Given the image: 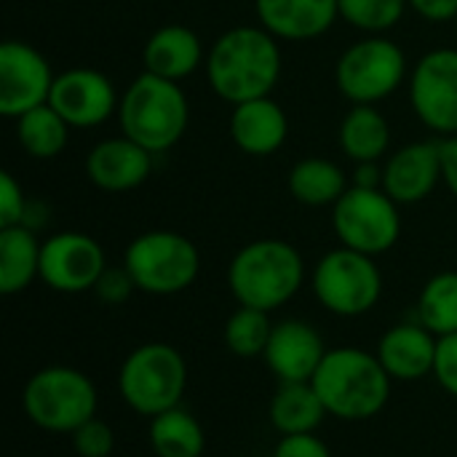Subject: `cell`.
Instances as JSON below:
<instances>
[{
  "instance_id": "cell-1",
  "label": "cell",
  "mask_w": 457,
  "mask_h": 457,
  "mask_svg": "<svg viewBox=\"0 0 457 457\" xmlns=\"http://www.w3.org/2000/svg\"><path fill=\"white\" fill-rule=\"evenodd\" d=\"M281 46L260 24H238L225 29L206 54V80L212 91L228 102L241 104L270 96L281 80Z\"/></svg>"
},
{
  "instance_id": "cell-2",
  "label": "cell",
  "mask_w": 457,
  "mask_h": 457,
  "mask_svg": "<svg viewBox=\"0 0 457 457\" xmlns=\"http://www.w3.org/2000/svg\"><path fill=\"white\" fill-rule=\"evenodd\" d=\"M311 383L327 415L345 423L378 418L386 410L394 386L378 353L356 345L329 348Z\"/></svg>"
},
{
  "instance_id": "cell-3",
  "label": "cell",
  "mask_w": 457,
  "mask_h": 457,
  "mask_svg": "<svg viewBox=\"0 0 457 457\" xmlns=\"http://www.w3.org/2000/svg\"><path fill=\"white\" fill-rule=\"evenodd\" d=\"M308 278L300 249L281 238H257L241 246L228 265V289L238 305L273 313L289 305Z\"/></svg>"
},
{
  "instance_id": "cell-4",
  "label": "cell",
  "mask_w": 457,
  "mask_h": 457,
  "mask_svg": "<svg viewBox=\"0 0 457 457\" xmlns=\"http://www.w3.org/2000/svg\"><path fill=\"white\" fill-rule=\"evenodd\" d=\"M115 118L123 137L158 155L171 150L185 137L190 123V102L177 80L142 72L120 94Z\"/></svg>"
},
{
  "instance_id": "cell-5",
  "label": "cell",
  "mask_w": 457,
  "mask_h": 457,
  "mask_svg": "<svg viewBox=\"0 0 457 457\" xmlns=\"http://www.w3.org/2000/svg\"><path fill=\"white\" fill-rule=\"evenodd\" d=\"M187 391V361L169 343L137 345L118 370L120 402L142 418H155L182 404Z\"/></svg>"
},
{
  "instance_id": "cell-6",
  "label": "cell",
  "mask_w": 457,
  "mask_h": 457,
  "mask_svg": "<svg viewBox=\"0 0 457 457\" xmlns=\"http://www.w3.org/2000/svg\"><path fill=\"white\" fill-rule=\"evenodd\" d=\"M21 407L32 426L48 434H75L83 423L96 418L99 394L94 380L64 364L37 370L24 391Z\"/></svg>"
},
{
  "instance_id": "cell-7",
  "label": "cell",
  "mask_w": 457,
  "mask_h": 457,
  "mask_svg": "<svg viewBox=\"0 0 457 457\" xmlns=\"http://www.w3.org/2000/svg\"><path fill=\"white\" fill-rule=\"evenodd\" d=\"M123 268L134 278L137 292L171 297L182 295L198 281L201 252L177 230H147L126 246Z\"/></svg>"
},
{
  "instance_id": "cell-8",
  "label": "cell",
  "mask_w": 457,
  "mask_h": 457,
  "mask_svg": "<svg viewBox=\"0 0 457 457\" xmlns=\"http://www.w3.org/2000/svg\"><path fill=\"white\" fill-rule=\"evenodd\" d=\"M311 292L316 303L332 316L359 319L380 303L383 270L375 257L337 246L313 265Z\"/></svg>"
},
{
  "instance_id": "cell-9",
  "label": "cell",
  "mask_w": 457,
  "mask_h": 457,
  "mask_svg": "<svg viewBox=\"0 0 457 457\" xmlns=\"http://www.w3.org/2000/svg\"><path fill=\"white\" fill-rule=\"evenodd\" d=\"M410 80L407 54L386 35H364L335 64V86L351 104H380Z\"/></svg>"
},
{
  "instance_id": "cell-10",
  "label": "cell",
  "mask_w": 457,
  "mask_h": 457,
  "mask_svg": "<svg viewBox=\"0 0 457 457\" xmlns=\"http://www.w3.org/2000/svg\"><path fill=\"white\" fill-rule=\"evenodd\" d=\"M332 230L340 246L380 257L402 238V212L383 187L351 185L332 206Z\"/></svg>"
},
{
  "instance_id": "cell-11",
  "label": "cell",
  "mask_w": 457,
  "mask_h": 457,
  "mask_svg": "<svg viewBox=\"0 0 457 457\" xmlns=\"http://www.w3.org/2000/svg\"><path fill=\"white\" fill-rule=\"evenodd\" d=\"M410 104L434 134H457V48H434L410 70Z\"/></svg>"
},
{
  "instance_id": "cell-12",
  "label": "cell",
  "mask_w": 457,
  "mask_h": 457,
  "mask_svg": "<svg viewBox=\"0 0 457 457\" xmlns=\"http://www.w3.org/2000/svg\"><path fill=\"white\" fill-rule=\"evenodd\" d=\"M107 268L102 244L80 230H62L43 241L40 281L59 295L94 292L99 276Z\"/></svg>"
},
{
  "instance_id": "cell-13",
  "label": "cell",
  "mask_w": 457,
  "mask_h": 457,
  "mask_svg": "<svg viewBox=\"0 0 457 457\" xmlns=\"http://www.w3.org/2000/svg\"><path fill=\"white\" fill-rule=\"evenodd\" d=\"M54 70L48 59L24 40H5L0 46V115L21 118L24 112L48 104L54 88Z\"/></svg>"
},
{
  "instance_id": "cell-14",
  "label": "cell",
  "mask_w": 457,
  "mask_h": 457,
  "mask_svg": "<svg viewBox=\"0 0 457 457\" xmlns=\"http://www.w3.org/2000/svg\"><path fill=\"white\" fill-rule=\"evenodd\" d=\"M48 104L72 129H96L118 115L115 83L94 67H70L56 75Z\"/></svg>"
},
{
  "instance_id": "cell-15",
  "label": "cell",
  "mask_w": 457,
  "mask_h": 457,
  "mask_svg": "<svg viewBox=\"0 0 457 457\" xmlns=\"http://www.w3.org/2000/svg\"><path fill=\"white\" fill-rule=\"evenodd\" d=\"M327 351L321 332L311 321L284 319L273 324L262 361L278 383H311Z\"/></svg>"
},
{
  "instance_id": "cell-16",
  "label": "cell",
  "mask_w": 457,
  "mask_h": 457,
  "mask_svg": "<svg viewBox=\"0 0 457 457\" xmlns=\"http://www.w3.org/2000/svg\"><path fill=\"white\" fill-rule=\"evenodd\" d=\"M442 182L439 142H410L394 150L383 163V190L399 206L423 204Z\"/></svg>"
},
{
  "instance_id": "cell-17",
  "label": "cell",
  "mask_w": 457,
  "mask_h": 457,
  "mask_svg": "<svg viewBox=\"0 0 457 457\" xmlns=\"http://www.w3.org/2000/svg\"><path fill=\"white\" fill-rule=\"evenodd\" d=\"M153 171V153L129 137H107L86 155V174L94 187L104 193H129L147 182Z\"/></svg>"
},
{
  "instance_id": "cell-18",
  "label": "cell",
  "mask_w": 457,
  "mask_h": 457,
  "mask_svg": "<svg viewBox=\"0 0 457 457\" xmlns=\"http://www.w3.org/2000/svg\"><path fill=\"white\" fill-rule=\"evenodd\" d=\"M439 337L420 321H402L388 327L378 340V359L394 383H418L434 375Z\"/></svg>"
},
{
  "instance_id": "cell-19",
  "label": "cell",
  "mask_w": 457,
  "mask_h": 457,
  "mask_svg": "<svg viewBox=\"0 0 457 457\" xmlns=\"http://www.w3.org/2000/svg\"><path fill=\"white\" fill-rule=\"evenodd\" d=\"M260 27L273 37L305 43L327 35L340 19L337 0H254Z\"/></svg>"
},
{
  "instance_id": "cell-20",
  "label": "cell",
  "mask_w": 457,
  "mask_h": 457,
  "mask_svg": "<svg viewBox=\"0 0 457 457\" xmlns=\"http://www.w3.org/2000/svg\"><path fill=\"white\" fill-rule=\"evenodd\" d=\"M230 139L236 147L254 158L278 153L289 137V118L273 96L241 102L230 112Z\"/></svg>"
},
{
  "instance_id": "cell-21",
  "label": "cell",
  "mask_w": 457,
  "mask_h": 457,
  "mask_svg": "<svg viewBox=\"0 0 457 457\" xmlns=\"http://www.w3.org/2000/svg\"><path fill=\"white\" fill-rule=\"evenodd\" d=\"M206 54L209 51H204L195 29L185 24H166L147 37L142 48V64L145 72L179 83L206 64Z\"/></svg>"
},
{
  "instance_id": "cell-22",
  "label": "cell",
  "mask_w": 457,
  "mask_h": 457,
  "mask_svg": "<svg viewBox=\"0 0 457 457\" xmlns=\"http://www.w3.org/2000/svg\"><path fill=\"white\" fill-rule=\"evenodd\" d=\"M337 142L353 163H380L391 147V123L378 104H353L340 120Z\"/></svg>"
},
{
  "instance_id": "cell-23",
  "label": "cell",
  "mask_w": 457,
  "mask_h": 457,
  "mask_svg": "<svg viewBox=\"0 0 457 457\" xmlns=\"http://www.w3.org/2000/svg\"><path fill=\"white\" fill-rule=\"evenodd\" d=\"M327 418L313 383H278L268 404V420L278 436L316 434Z\"/></svg>"
},
{
  "instance_id": "cell-24",
  "label": "cell",
  "mask_w": 457,
  "mask_h": 457,
  "mask_svg": "<svg viewBox=\"0 0 457 457\" xmlns=\"http://www.w3.org/2000/svg\"><path fill=\"white\" fill-rule=\"evenodd\" d=\"M287 187L297 204L321 209V206H335L343 198V193L351 187V179L340 163L313 155V158L297 161L289 169Z\"/></svg>"
},
{
  "instance_id": "cell-25",
  "label": "cell",
  "mask_w": 457,
  "mask_h": 457,
  "mask_svg": "<svg viewBox=\"0 0 457 457\" xmlns=\"http://www.w3.org/2000/svg\"><path fill=\"white\" fill-rule=\"evenodd\" d=\"M43 241L24 225L0 228V292L5 297L21 295L35 278H40Z\"/></svg>"
},
{
  "instance_id": "cell-26",
  "label": "cell",
  "mask_w": 457,
  "mask_h": 457,
  "mask_svg": "<svg viewBox=\"0 0 457 457\" xmlns=\"http://www.w3.org/2000/svg\"><path fill=\"white\" fill-rule=\"evenodd\" d=\"M147 442L155 457H201L206 450L204 426L182 404L150 418Z\"/></svg>"
},
{
  "instance_id": "cell-27",
  "label": "cell",
  "mask_w": 457,
  "mask_h": 457,
  "mask_svg": "<svg viewBox=\"0 0 457 457\" xmlns=\"http://www.w3.org/2000/svg\"><path fill=\"white\" fill-rule=\"evenodd\" d=\"M70 123L51 107L40 104L21 118H16V139L29 158L51 161L64 153L70 142Z\"/></svg>"
},
{
  "instance_id": "cell-28",
  "label": "cell",
  "mask_w": 457,
  "mask_h": 457,
  "mask_svg": "<svg viewBox=\"0 0 457 457\" xmlns=\"http://www.w3.org/2000/svg\"><path fill=\"white\" fill-rule=\"evenodd\" d=\"M415 321H420L436 337L457 332V270H442L431 276L415 305Z\"/></svg>"
},
{
  "instance_id": "cell-29",
  "label": "cell",
  "mask_w": 457,
  "mask_h": 457,
  "mask_svg": "<svg viewBox=\"0 0 457 457\" xmlns=\"http://www.w3.org/2000/svg\"><path fill=\"white\" fill-rule=\"evenodd\" d=\"M273 324L276 321H270V313L238 305L228 316L225 329H222L225 348L238 359H257V356L262 359L270 332H273Z\"/></svg>"
},
{
  "instance_id": "cell-30",
  "label": "cell",
  "mask_w": 457,
  "mask_h": 457,
  "mask_svg": "<svg viewBox=\"0 0 457 457\" xmlns=\"http://www.w3.org/2000/svg\"><path fill=\"white\" fill-rule=\"evenodd\" d=\"M340 19L364 32V35H386L404 19L410 3L407 0H337Z\"/></svg>"
},
{
  "instance_id": "cell-31",
  "label": "cell",
  "mask_w": 457,
  "mask_h": 457,
  "mask_svg": "<svg viewBox=\"0 0 457 457\" xmlns=\"http://www.w3.org/2000/svg\"><path fill=\"white\" fill-rule=\"evenodd\" d=\"M70 436L78 457H110L115 450V431L99 418H91Z\"/></svg>"
},
{
  "instance_id": "cell-32",
  "label": "cell",
  "mask_w": 457,
  "mask_h": 457,
  "mask_svg": "<svg viewBox=\"0 0 457 457\" xmlns=\"http://www.w3.org/2000/svg\"><path fill=\"white\" fill-rule=\"evenodd\" d=\"M27 206H29V198L24 195L21 182L11 171H3L0 174V228L21 225Z\"/></svg>"
},
{
  "instance_id": "cell-33",
  "label": "cell",
  "mask_w": 457,
  "mask_h": 457,
  "mask_svg": "<svg viewBox=\"0 0 457 457\" xmlns=\"http://www.w3.org/2000/svg\"><path fill=\"white\" fill-rule=\"evenodd\" d=\"M137 292V284L134 278L129 276V270L123 265H107L104 273L99 276L96 287H94V295L99 303L104 305H123L131 295Z\"/></svg>"
},
{
  "instance_id": "cell-34",
  "label": "cell",
  "mask_w": 457,
  "mask_h": 457,
  "mask_svg": "<svg viewBox=\"0 0 457 457\" xmlns=\"http://www.w3.org/2000/svg\"><path fill=\"white\" fill-rule=\"evenodd\" d=\"M434 378L453 399H457V332L447 335V337H439Z\"/></svg>"
},
{
  "instance_id": "cell-35",
  "label": "cell",
  "mask_w": 457,
  "mask_h": 457,
  "mask_svg": "<svg viewBox=\"0 0 457 457\" xmlns=\"http://www.w3.org/2000/svg\"><path fill=\"white\" fill-rule=\"evenodd\" d=\"M273 457H332V450L319 434H292L278 439Z\"/></svg>"
},
{
  "instance_id": "cell-36",
  "label": "cell",
  "mask_w": 457,
  "mask_h": 457,
  "mask_svg": "<svg viewBox=\"0 0 457 457\" xmlns=\"http://www.w3.org/2000/svg\"><path fill=\"white\" fill-rule=\"evenodd\" d=\"M410 8L431 21V24H445V21H455L457 16V0H407Z\"/></svg>"
},
{
  "instance_id": "cell-37",
  "label": "cell",
  "mask_w": 457,
  "mask_h": 457,
  "mask_svg": "<svg viewBox=\"0 0 457 457\" xmlns=\"http://www.w3.org/2000/svg\"><path fill=\"white\" fill-rule=\"evenodd\" d=\"M442 147V182L457 198V134L439 139Z\"/></svg>"
},
{
  "instance_id": "cell-38",
  "label": "cell",
  "mask_w": 457,
  "mask_h": 457,
  "mask_svg": "<svg viewBox=\"0 0 457 457\" xmlns=\"http://www.w3.org/2000/svg\"><path fill=\"white\" fill-rule=\"evenodd\" d=\"M351 185L356 187H383V166L370 161V163H356L351 174Z\"/></svg>"
},
{
  "instance_id": "cell-39",
  "label": "cell",
  "mask_w": 457,
  "mask_h": 457,
  "mask_svg": "<svg viewBox=\"0 0 457 457\" xmlns=\"http://www.w3.org/2000/svg\"><path fill=\"white\" fill-rule=\"evenodd\" d=\"M46 220H48V214H46V206L40 209V204L37 201H29V206H27V214H24V228H29V230H40V225H46Z\"/></svg>"
},
{
  "instance_id": "cell-40",
  "label": "cell",
  "mask_w": 457,
  "mask_h": 457,
  "mask_svg": "<svg viewBox=\"0 0 457 457\" xmlns=\"http://www.w3.org/2000/svg\"><path fill=\"white\" fill-rule=\"evenodd\" d=\"M455 29H457V16H455Z\"/></svg>"
}]
</instances>
